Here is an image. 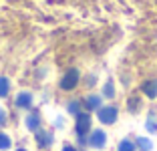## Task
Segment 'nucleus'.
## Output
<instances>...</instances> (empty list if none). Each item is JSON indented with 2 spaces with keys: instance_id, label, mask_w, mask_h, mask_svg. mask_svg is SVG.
Masks as SVG:
<instances>
[{
  "instance_id": "nucleus-1",
  "label": "nucleus",
  "mask_w": 157,
  "mask_h": 151,
  "mask_svg": "<svg viewBox=\"0 0 157 151\" xmlns=\"http://www.w3.org/2000/svg\"><path fill=\"white\" fill-rule=\"evenodd\" d=\"M77 85H78V71L77 69L67 71V75H63V79H60V89H65V91H71Z\"/></svg>"
},
{
  "instance_id": "nucleus-16",
  "label": "nucleus",
  "mask_w": 157,
  "mask_h": 151,
  "mask_svg": "<svg viewBox=\"0 0 157 151\" xmlns=\"http://www.w3.org/2000/svg\"><path fill=\"white\" fill-rule=\"evenodd\" d=\"M69 111H71V113H77V115H78V105H77V103H71V105H69Z\"/></svg>"
},
{
  "instance_id": "nucleus-3",
  "label": "nucleus",
  "mask_w": 157,
  "mask_h": 151,
  "mask_svg": "<svg viewBox=\"0 0 157 151\" xmlns=\"http://www.w3.org/2000/svg\"><path fill=\"white\" fill-rule=\"evenodd\" d=\"M99 121L105 125H111L117 121V109L115 107H103V109H99Z\"/></svg>"
},
{
  "instance_id": "nucleus-14",
  "label": "nucleus",
  "mask_w": 157,
  "mask_h": 151,
  "mask_svg": "<svg viewBox=\"0 0 157 151\" xmlns=\"http://www.w3.org/2000/svg\"><path fill=\"white\" fill-rule=\"evenodd\" d=\"M103 93H105V97H113V95H115L113 83H107V85H105V91H103Z\"/></svg>"
},
{
  "instance_id": "nucleus-9",
  "label": "nucleus",
  "mask_w": 157,
  "mask_h": 151,
  "mask_svg": "<svg viewBox=\"0 0 157 151\" xmlns=\"http://www.w3.org/2000/svg\"><path fill=\"white\" fill-rule=\"evenodd\" d=\"M137 147H139V149H141V151H151L153 143L149 141L147 137H139V139H137Z\"/></svg>"
},
{
  "instance_id": "nucleus-17",
  "label": "nucleus",
  "mask_w": 157,
  "mask_h": 151,
  "mask_svg": "<svg viewBox=\"0 0 157 151\" xmlns=\"http://www.w3.org/2000/svg\"><path fill=\"white\" fill-rule=\"evenodd\" d=\"M63 151H77V149H75L73 145H65V147H63Z\"/></svg>"
},
{
  "instance_id": "nucleus-2",
  "label": "nucleus",
  "mask_w": 157,
  "mask_h": 151,
  "mask_svg": "<svg viewBox=\"0 0 157 151\" xmlns=\"http://www.w3.org/2000/svg\"><path fill=\"white\" fill-rule=\"evenodd\" d=\"M91 129V117L89 113H78L77 115V135L78 137H85Z\"/></svg>"
},
{
  "instance_id": "nucleus-13",
  "label": "nucleus",
  "mask_w": 157,
  "mask_h": 151,
  "mask_svg": "<svg viewBox=\"0 0 157 151\" xmlns=\"http://www.w3.org/2000/svg\"><path fill=\"white\" fill-rule=\"evenodd\" d=\"M0 149H10V137L0 133Z\"/></svg>"
},
{
  "instance_id": "nucleus-6",
  "label": "nucleus",
  "mask_w": 157,
  "mask_h": 151,
  "mask_svg": "<svg viewBox=\"0 0 157 151\" xmlns=\"http://www.w3.org/2000/svg\"><path fill=\"white\" fill-rule=\"evenodd\" d=\"M143 93L149 97V99H155L157 97V81H147V83H143Z\"/></svg>"
},
{
  "instance_id": "nucleus-11",
  "label": "nucleus",
  "mask_w": 157,
  "mask_h": 151,
  "mask_svg": "<svg viewBox=\"0 0 157 151\" xmlns=\"http://www.w3.org/2000/svg\"><path fill=\"white\" fill-rule=\"evenodd\" d=\"M10 91V83L6 77H0V97H6Z\"/></svg>"
},
{
  "instance_id": "nucleus-18",
  "label": "nucleus",
  "mask_w": 157,
  "mask_h": 151,
  "mask_svg": "<svg viewBox=\"0 0 157 151\" xmlns=\"http://www.w3.org/2000/svg\"><path fill=\"white\" fill-rule=\"evenodd\" d=\"M16 151H26V149H16Z\"/></svg>"
},
{
  "instance_id": "nucleus-8",
  "label": "nucleus",
  "mask_w": 157,
  "mask_h": 151,
  "mask_svg": "<svg viewBox=\"0 0 157 151\" xmlns=\"http://www.w3.org/2000/svg\"><path fill=\"white\" fill-rule=\"evenodd\" d=\"M36 139H38V145H40V147L51 145V143H52V135H51V133H46V131H38Z\"/></svg>"
},
{
  "instance_id": "nucleus-4",
  "label": "nucleus",
  "mask_w": 157,
  "mask_h": 151,
  "mask_svg": "<svg viewBox=\"0 0 157 151\" xmlns=\"http://www.w3.org/2000/svg\"><path fill=\"white\" fill-rule=\"evenodd\" d=\"M105 141H107V135H105V131H101V129L93 131L91 139H89L91 147H95V149H103V147H105Z\"/></svg>"
},
{
  "instance_id": "nucleus-12",
  "label": "nucleus",
  "mask_w": 157,
  "mask_h": 151,
  "mask_svg": "<svg viewBox=\"0 0 157 151\" xmlns=\"http://www.w3.org/2000/svg\"><path fill=\"white\" fill-rule=\"evenodd\" d=\"M119 151H135V143H133V141H127V139H123V141L119 143Z\"/></svg>"
},
{
  "instance_id": "nucleus-10",
  "label": "nucleus",
  "mask_w": 157,
  "mask_h": 151,
  "mask_svg": "<svg viewBox=\"0 0 157 151\" xmlns=\"http://www.w3.org/2000/svg\"><path fill=\"white\" fill-rule=\"evenodd\" d=\"M99 105H101V99H99V97H89V99L85 101V107H87L89 111H93V109H97Z\"/></svg>"
},
{
  "instance_id": "nucleus-5",
  "label": "nucleus",
  "mask_w": 157,
  "mask_h": 151,
  "mask_svg": "<svg viewBox=\"0 0 157 151\" xmlns=\"http://www.w3.org/2000/svg\"><path fill=\"white\" fill-rule=\"evenodd\" d=\"M30 105H33V95H30V93H20V95L16 97V107L28 109Z\"/></svg>"
},
{
  "instance_id": "nucleus-15",
  "label": "nucleus",
  "mask_w": 157,
  "mask_h": 151,
  "mask_svg": "<svg viewBox=\"0 0 157 151\" xmlns=\"http://www.w3.org/2000/svg\"><path fill=\"white\" fill-rule=\"evenodd\" d=\"M2 125H6V113H4V109H0V127Z\"/></svg>"
},
{
  "instance_id": "nucleus-7",
  "label": "nucleus",
  "mask_w": 157,
  "mask_h": 151,
  "mask_svg": "<svg viewBox=\"0 0 157 151\" xmlns=\"http://www.w3.org/2000/svg\"><path fill=\"white\" fill-rule=\"evenodd\" d=\"M38 125H40V117H38V113H33L26 117V127L30 129V131H38Z\"/></svg>"
}]
</instances>
